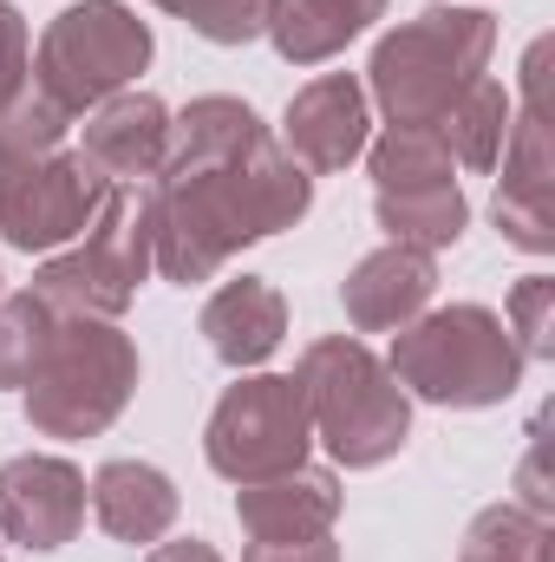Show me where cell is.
<instances>
[{"label":"cell","mask_w":555,"mask_h":562,"mask_svg":"<svg viewBox=\"0 0 555 562\" xmlns=\"http://www.w3.org/2000/svg\"><path fill=\"white\" fill-rule=\"evenodd\" d=\"M157 183V269L183 288L223 276L249 243L307 216L314 177L242 99H190L170 119V157Z\"/></svg>","instance_id":"cell-1"},{"label":"cell","mask_w":555,"mask_h":562,"mask_svg":"<svg viewBox=\"0 0 555 562\" xmlns=\"http://www.w3.org/2000/svg\"><path fill=\"white\" fill-rule=\"evenodd\" d=\"M294 386L307 400L314 438L333 451L347 471H373L406 451L412 438V400L393 380V367L360 340V334H327L307 340L294 360Z\"/></svg>","instance_id":"cell-2"},{"label":"cell","mask_w":555,"mask_h":562,"mask_svg":"<svg viewBox=\"0 0 555 562\" xmlns=\"http://www.w3.org/2000/svg\"><path fill=\"white\" fill-rule=\"evenodd\" d=\"M393 380L406 386V400L424 406H451V413H477V406H503L523 386V347L510 340L503 314L484 301H451L438 314H418L393 334Z\"/></svg>","instance_id":"cell-3"},{"label":"cell","mask_w":555,"mask_h":562,"mask_svg":"<svg viewBox=\"0 0 555 562\" xmlns=\"http://www.w3.org/2000/svg\"><path fill=\"white\" fill-rule=\"evenodd\" d=\"M497 20L484 7H424L373 46L366 86L393 132H431L490 66Z\"/></svg>","instance_id":"cell-4"},{"label":"cell","mask_w":555,"mask_h":562,"mask_svg":"<svg viewBox=\"0 0 555 562\" xmlns=\"http://www.w3.org/2000/svg\"><path fill=\"white\" fill-rule=\"evenodd\" d=\"M26 425L46 438H99L138 393V347L99 314H66L46 360L33 367Z\"/></svg>","instance_id":"cell-5"},{"label":"cell","mask_w":555,"mask_h":562,"mask_svg":"<svg viewBox=\"0 0 555 562\" xmlns=\"http://www.w3.org/2000/svg\"><path fill=\"white\" fill-rule=\"evenodd\" d=\"M150 269H157V183H112L99 216L86 223V243L72 256H53L33 276V288L59 314L118 321L138 301Z\"/></svg>","instance_id":"cell-6"},{"label":"cell","mask_w":555,"mask_h":562,"mask_svg":"<svg viewBox=\"0 0 555 562\" xmlns=\"http://www.w3.org/2000/svg\"><path fill=\"white\" fill-rule=\"evenodd\" d=\"M150 53H157V40L125 0H79V7L53 13V26L39 33L33 92L46 105H59L66 119H79V112L105 105L112 92H132Z\"/></svg>","instance_id":"cell-7"},{"label":"cell","mask_w":555,"mask_h":562,"mask_svg":"<svg viewBox=\"0 0 555 562\" xmlns=\"http://www.w3.org/2000/svg\"><path fill=\"white\" fill-rule=\"evenodd\" d=\"M307 445H314V425H307V400L287 373H249L236 380L203 431V458L216 477L229 484H262L281 477L294 464H307Z\"/></svg>","instance_id":"cell-8"},{"label":"cell","mask_w":555,"mask_h":562,"mask_svg":"<svg viewBox=\"0 0 555 562\" xmlns=\"http://www.w3.org/2000/svg\"><path fill=\"white\" fill-rule=\"evenodd\" d=\"M366 164H373V216L393 243L438 256L464 236L471 203L457 190V164L431 132H386L366 150Z\"/></svg>","instance_id":"cell-9"},{"label":"cell","mask_w":555,"mask_h":562,"mask_svg":"<svg viewBox=\"0 0 555 562\" xmlns=\"http://www.w3.org/2000/svg\"><path fill=\"white\" fill-rule=\"evenodd\" d=\"M503 177H497V229L523 256L555 249V150H550V33L523 53V112H510L503 138Z\"/></svg>","instance_id":"cell-10"},{"label":"cell","mask_w":555,"mask_h":562,"mask_svg":"<svg viewBox=\"0 0 555 562\" xmlns=\"http://www.w3.org/2000/svg\"><path fill=\"white\" fill-rule=\"evenodd\" d=\"M112 177L86 157V150H53L39 164H26L0 203V236L20 256H53L59 243L86 236V223L99 216Z\"/></svg>","instance_id":"cell-11"},{"label":"cell","mask_w":555,"mask_h":562,"mask_svg":"<svg viewBox=\"0 0 555 562\" xmlns=\"http://www.w3.org/2000/svg\"><path fill=\"white\" fill-rule=\"evenodd\" d=\"M86 530V471L53 451H26L0 464V537L46 557Z\"/></svg>","instance_id":"cell-12"},{"label":"cell","mask_w":555,"mask_h":562,"mask_svg":"<svg viewBox=\"0 0 555 562\" xmlns=\"http://www.w3.org/2000/svg\"><path fill=\"white\" fill-rule=\"evenodd\" d=\"M366 86L353 72H320L287 99V157L333 177L366 150Z\"/></svg>","instance_id":"cell-13"},{"label":"cell","mask_w":555,"mask_h":562,"mask_svg":"<svg viewBox=\"0 0 555 562\" xmlns=\"http://www.w3.org/2000/svg\"><path fill=\"white\" fill-rule=\"evenodd\" d=\"M438 294V256L406 249V243H386L373 249L353 276L340 281V307L360 334H399L406 321H418Z\"/></svg>","instance_id":"cell-14"},{"label":"cell","mask_w":555,"mask_h":562,"mask_svg":"<svg viewBox=\"0 0 555 562\" xmlns=\"http://www.w3.org/2000/svg\"><path fill=\"white\" fill-rule=\"evenodd\" d=\"M340 517V477L320 464H294L281 477L242 484L236 491V524L249 530V543H301V537H327Z\"/></svg>","instance_id":"cell-15"},{"label":"cell","mask_w":555,"mask_h":562,"mask_svg":"<svg viewBox=\"0 0 555 562\" xmlns=\"http://www.w3.org/2000/svg\"><path fill=\"white\" fill-rule=\"evenodd\" d=\"M112 183H150L170 157V112L150 92H112L105 105H92L86 144H79Z\"/></svg>","instance_id":"cell-16"},{"label":"cell","mask_w":555,"mask_h":562,"mask_svg":"<svg viewBox=\"0 0 555 562\" xmlns=\"http://www.w3.org/2000/svg\"><path fill=\"white\" fill-rule=\"evenodd\" d=\"M196 327H203V340H209V353H216L223 367L249 373V367H262L281 340H287V301H281L262 276L223 281V288L203 301V321H196Z\"/></svg>","instance_id":"cell-17"},{"label":"cell","mask_w":555,"mask_h":562,"mask_svg":"<svg viewBox=\"0 0 555 562\" xmlns=\"http://www.w3.org/2000/svg\"><path fill=\"white\" fill-rule=\"evenodd\" d=\"M86 504H92V517H99V530L112 537V543H163L170 537V524H177V484L157 471V464H144V458H112V464H99V477L86 484Z\"/></svg>","instance_id":"cell-18"},{"label":"cell","mask_w":555,"mask_h":562,"mask_svg":"<svg viewBox=\"0 0 555 562\" xmlns=\"http://www.w3.org/2000/svg\"><path fill=\"white\" fill-rule=\"evenodd\" d=\"M380 13H386V0H275L269 40L287 66H320V59L347 53Z\"/></svg>","instance_id":"cell-19"},{"label":"cell","mask_w":555,"mask_h":562,"mask_svg":"<svg viewBox=\"0 0 555 562\" xmlns=\"http://www.w3.org/2000/svg\"><path fill=\"white\" fill-rule=\"evenodd\" d=\"M431 138L444 144V157L464 164V170H497L503 138H510V92H503L497 79H477V86L431 125Z\"/></svg>","instance_id":"cell-20"},{"label":"cell","mask_w":555,"mask_h":562,"mask_svg":"<svg viewBox=\"0 0 555 562\" xmlns=\"http://www.w3.org/2000/svg\"><path fill=\"white\" fill-rule=\"evenodd\" d=\"M59 321H66V314H59L39 288L0 294V386H26V380H33V367L46 360Z\"/></svg>","instance_id":"cell-21"},{"label":"cell","mask_w":555,"mask_h":562,"mask_svg":"<svg viewBox=\"0 0 555 562\" xmlns=\"http://www.w3.org/2000/svg\"><path fill=\"white\" fill-rule=\"evenodd\" d=\"M555 557V530L550 517H530L523 504H490L471 530L457 562H550Z\"/></svg>","instance_id":"cell-22"},{"label":"cell","mask_w":555,"mask_h":562,"mask_svg":"<svg viewBox=\"0 0 555 562\" xmlns=\"http://www.w3.org/2000/svg\"><path fill=\"white\" fill-rule=\"evenodd\" d=\"M66 112L59 105H46L33 86L0 112V203H7V190H13V177L26 170V164H39V157H53L59 138H66Z\"/></svg>","instance_id":"cell-23"},{"label":"cell","mask_w":555,"mask_h":562,"mask_svg":"<svg viewBox=\"0 0 555 562\" xmlns=\"http://www.w3.org/2000/svg\"><path fill=\"white\" fill-rule=\"evenodd\" d=\"M163 13H177L190 33H203L209 46H249L269 33V7L275 0H150Z\"/></svg>","instance_id":"cell-24"},{"label":"cell","mask_w":555,"mask_h":562,"mask_svg":"<svg viewBox=\"0 0 555 562\" xmlns=\"http://www.w3.org/2000/svg\"><path fill=\"white\" fill-rule=\"evenodd\" d=\"M550 301H555V281H550V276H523L517 288H510V307H503V327H510V340L523 347V360H550V353H555Z\"/></svg>","instance_id":"cell-25"},{"label":"cell","mask_w":555,"mask_h":562,"mask_svg":"<svg viewBox=\"0 0 555 562\" xmlns=\"http://www.w3.org/2000/svg\"><path fill=\"white\" fill-rule=\"evenodd\" d=\"M33 86V46H26V20L13 0H0V112Z\"/></svg>","instance_id":"cell-26"},{"label":"cell","mask_w":555,"mask_h":562,"mask_svg":"<svg viewBox=\"0 0 555 562\" xmlns=\"http://www.w3.org/2000/svg\"><path fill=\"white\" fill-rule=\"evenodd\" d=\"M517 491H523V510H530V517H550L555 510L550 477H543V425L530 431V458H523V471H517Z\"/></svg>","instance_id":"cell-27"},{"label":"cell","mask_w":555,"mask_h":562,"mask_svg":"<svg viewBox=\"0 0 555 562\" xmlns=\"http://www.w3.org/2000/svg\"><path fill=\"white\" fill-rule=\"evenodd\" d=\"M242 562H340L333 537H301V543H249Z\"/></svg>","instance_id":"cell-28"},{"label":"cell","mask_w":555,"mask_h":562,"mask_svg":"<svg viewBox=\"0 0 555 562\" xmlns=\"http://www.w3.org/2000/svg\"><path fill=\"white\" fill-rule=\"evenodd\" d=\"M144 562H223V557H216L203 537H183V543H157Z\"/></svg>","instance_id":"cell-29"},{"label":"cell","mask_w":555,"mask_h":562,"mask_svg":"<svg viewBox=\"0 0 555 562\" xmlns=\"http://www.w3.org/2000/svg\"><path fill=\"white\" fill-rule=\"evenodd\" d=\"M0 562H7V557H0Z\"/></svg>","instance_id":"cell-30"}]
</instances>
